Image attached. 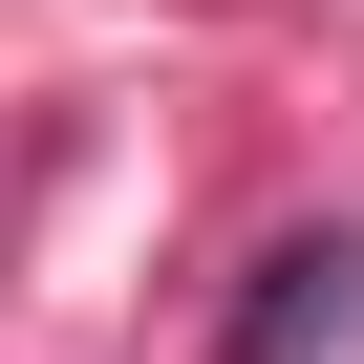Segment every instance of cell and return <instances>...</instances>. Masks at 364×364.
Instances as JSON below:
<instances>
[{
    "mask_svg": "<svg viewBox=\"0 0 364 364\" xmlns=\"http://www.w3.org/2000/svg\"><path fill=\"white\" fill-rule=\"evenodd\" d=\"M236 364H364V257H343V236L257 257V300H236Z\"/></svg>",
    "mask_w": 364,
    "mask_h": 364,
    "instance_id": "1",
    "label": "cell"
}]
</instances>
